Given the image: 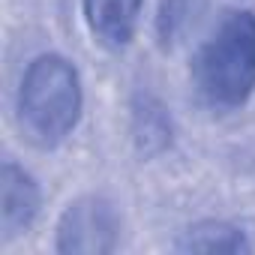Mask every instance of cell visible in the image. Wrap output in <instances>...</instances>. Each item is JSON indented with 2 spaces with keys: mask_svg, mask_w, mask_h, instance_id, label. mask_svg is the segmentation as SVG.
<instances>
[{
  "mask_svg": "<svg viewBox=\"0 0 255 255\" xmlns=\"http://www.w3.org/2000/svg\"><path fill=\"white\" fill-rule=\"evenodd\" d=\"M174 252L192 255V252H228V255H240V252H252V243L246 237V231L234 222L225 219H201L189 228H183L171 246Z\"/></svg>",
  "mask_w": 255,
  "mask_h": 255,
  "instance_id": "cell-7",
  "label": "cell"
},
{
  "mask_svg": "<svg viewBox=\"0 0 255 255\" xmlns=\"http://www.w3.org/2000/svg\"><path fill=\"white\" fill-rule=\"evenodd\" d=\"M129 138L138 156L153 159L162 156L171 144H174V120L168 105L150 93V90H138L129 99Z\"/></svg>",
  "mask_w": 255,
  "mask_h": 255,
  "instance_id": "cell-5",
  "label": "cell"
},
{
  "mask_svg": "<svg viewBox=\"0 0 255 255\" xmlns=\"http://www.w3.org/2000/svg\"><path fill=\"white\" fill-rule=\"evenodd\" d=\"M213 0H159L156 9V42L162 51L177 48L201 24Z\"/></svg>",
  "mask_w": 255,
  "mask_h": 255,
  "instance_id": "cell-8",
  "label": "cell"
},
{
  "mask_svg": "<svg viewBox=\"0 0 255 255\" xmlns=\"http://www.w3.org/2000/svg\"><path fill=\"white\" fill-rule=\"evenodd\" d=\"M141 6L144 0H81L90 36L108 51H123L135 39Z\"/></svg>",
  "mask_w": 255,
  "mask_h": 255,
  "instance_id": "cell-6",
  "label": "cell"
},
{
  "mask_svg": "<svg viewBox=\"0 0 255 255\" xmlns=\"http://www.w3.org/2000/svg\"><path fill=\"white\" fill-rule=\"evenodd\" d=\"M123 219L111 198L81 195L57 219L54 249L60 255H108L120 246Z\"/></svg>",
  "mask_w": 255,
  "mask_h": 255,
  "instance_id": "cell-3",
  "label": "cell"
},
{
  "mask_svg": "<svg viewBox=\"0 0 255 255\" xmlns=\"http://www.w3.org/2000/svg\"><path fill=\"white\" fill-rule=\"evenodd\" d=\"M189 75L204 105L216 111L243 108L255 93V12L225 9L198 45Z\"/></svg>",
  "mask_w": 255,
  "mask_h": 255,
  "instance_id": "cell-1",
  "label": "cell"
},
{
  "mask_svg": "<svg viewBox=\"0 0 255 255\" xmlns=\"http://www.w3.org/2000/svg\"><path fill=\"white\" fill-rule=\"evenodd\" d=\"M15 111L30 144L42 150L63 144L75 132L84 111V90L75 63L54 51L33 57L21 75Z\"/></svg>",
  "mask_w": 255,
  "mask_h": 255,
  "instance_id": "cell-2",
  "label": "cell"
},
{
  "mask_svg": "<svg viewBox=\"0 0 255 255\" xmlns=\"http://www.w3.org/2000/svg\"><path fill=\"white\" fill-rule=\"evenodd\" d=\"M42 207V189L30 171L6 159L0 165V240L9 243L30 231Z\"/></svg>",
  "mask_w": 255,
  "mask_h": 255,
  "instance_id": "cell-4",
  "label": "cell"
}]
</instances>
